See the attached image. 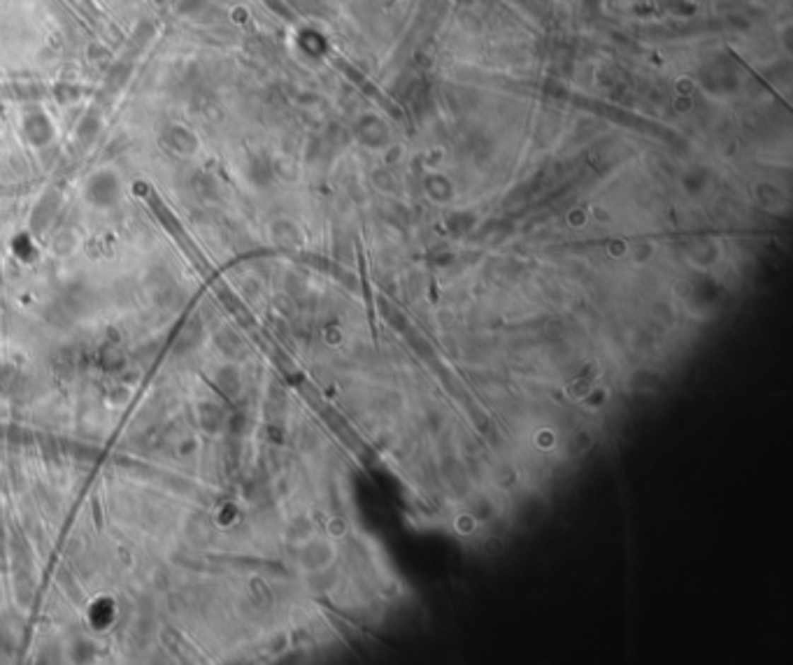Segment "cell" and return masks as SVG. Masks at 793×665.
<instances>
[{"instance_id": "1", "label": "cell", "mask_w": 793, "mask_h": 665, "mask_svg": "<svg viewBox=\"0 0 793 665\" xmlns=\"http://www.w3.org/2000/svg\"><path fill=\"white\" fill-rule=\"evenodd\" d=\"M340 68H342V72H344V75H349L351 79H354V82H356V84H360V89H363L365 93H370V95H375V98H380V100H384V98H382V95L377 93V89H375V86H372L370 82H368V79H365L363 75H358V72H356L354 68H351V66H349V63H340Z\"/></svg>"}]
</instances>
